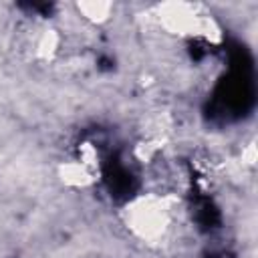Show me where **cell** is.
Here are the masks:
<instances>
[{
  "label": "cell",
  "instance_id": "6da1fadb",
  "mask_svg": "<svg viewBox=\"0 0 258 258\" xmlns=\"http://www.w3.org/2000/svg\"><path fill=\"white\" fill-rule=\"evenodd\" d=\"M171 200L165 196L143 194L127 204L123 218L127 228L145 242H157L163 238L171 224Z\"/></svg>",
  "mask_w": 258,
  "mask_h": 258
},
{
  "label": "cell",
  "instance_id": "7a4b0ae2",
  "mask_svg": "<svg viewBox=\"0 0 258 258\" xmlns=\"http://www.w3.org/2000/svg\"><path fill=\"white\" fill-rule=\"evenodd\" d=\"M93 173H95V169L89 167L87 163H83L79 157L69 159V161H64V163L58 167L60 179H62L67 185H71V187H87V185H91L93 179H95Z\"/></svg>",
  "mask_w": 258,
  "mask_h": 258
},
{
  "label": "cell",
  "instance_id": "3957f363",
  "mask_svg": "<svg viewBox=\"0 0 258 258\" xmlns=\"http://www.w3.org/2000/svg\"><path fill=\"white\" fill-rule=\"evenodd\" d=\"M77 10L83 14L85 20H89L93 24H103L111 18L113 4H109V2H79Z\"/></svg>",
  "mask_w": 258,
  "mask_h": 258
}]
</instances>
